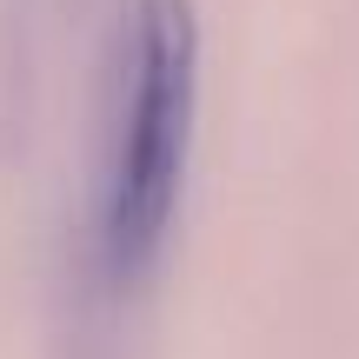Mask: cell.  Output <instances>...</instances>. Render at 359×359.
<instances>
[{
  "label": "cell",
  "instance_id": "obj_1",
  "mask_svg": "<svg viewBox=\"0 0 359 359\" xmlns=\"http://www.w3.org/2000/svg\"><path fill=\"white\" fill-rule=\"evenodd\" d=\"M127 107L114 140L107 187V253L120 273H147L173 226V200L187 180L193 100H200V27L193 0H140L127 53Z\"/></svg>",
  "mask_w": 359,
  "mask_h": 359
}]
</instances>
